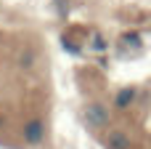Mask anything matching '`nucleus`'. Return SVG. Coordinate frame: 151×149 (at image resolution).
<instances>
[{"instance_id": "nucleus-1", "label": "nucleus", "mask_w": 151, "mask_h": 149, "mask_svg": "<svg viewBox=\"0 0 151 149\" xmlns=\"http://www.w3.org/2000/svg\"><path fill=\"white\" fill-rule=\"evenodd\" d=\"M42 139H45V123H42L40 117L27 120V123H24V141H27L29 147H37V144H42Z\"/></svg>"}, {"instance_id": "nucleus-2", "label": "nucleus", "mask_w": 151, "mask_h": 149, "mask_svg": "<svg viewBox=\"0 0 151 149\" xmlns=\"http://www.w3.org/2000/svg\"><path fill=\"white\" fill-rule=\"evenodd\" d=\"M82 117H85V123L90 128H104L109 123V112H106L104 104H88L85 112H82Z\"/></svg>"}, {"instance_id": "nucleus-3", "label": "nucleus", "mask_w": 151, "mask_h": 149, "mask_svg": "<svg viewBox=\"0 0 151 149\" xmlns=\"http://www.w3.org/2000/svg\"><path fill=\"white\" fill-rule=\"evenodd\" d=\"M104 144H106V149H130V136L125 131H109Z\"/></svg>"}, {"instance_id": "nucleus-4", "label": "nucleus", "mask_w": 151, "mask_h": 149, "mask_svg": "<svg viewBox=\"0 0 151 149\" xmlns=\"http://www.w3.org/2000/svg\"><path fill=\"white\" fill-rule=\"evenodd\" d=\"M133 101H135V91H133V88L119 91V93H117V99H114V104H117V107H130Z\"/></svg>"}, {"instance_id": "nucleus-5", "label": "nucleus", "mask_w": 151, "mask_h": 149, "mask_svg": "<svg viewBox=\"0 0 151 149\" xmlns=\"http://www.w3.org/2000/svg\"><path fill=\"white\" fill-rule=\"evenodd\" d=\"M19 64H21V67H27V69H29V67H32V64H35V53H32V51H24V53H21V56H19Z\"/></svg>"}, {"instance_id": "nucleus-6", "label": "nucleus", "mask_w": 151, "mask_h": 149, "mask_svg": "<svg viewBox=\"0 0 151 149\" xmlns=\"http://www.w3.org/2000/svg\"><path fill=\"white\" fill-rule=\"evenodd\" d=\"M93 48H104V37H101V35L93 37Z\"/></svg>"}]
</instances>
